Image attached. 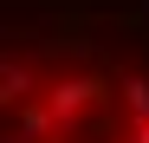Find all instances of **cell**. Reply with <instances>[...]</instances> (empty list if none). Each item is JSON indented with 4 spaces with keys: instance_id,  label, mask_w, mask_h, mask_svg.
Instances as JSON below:
<instances>
[{
    "instance_id": "6da1fadb",
    "label": "cell",
    "mask_w": 149,
    "mask_h": 143,
    "mask_svg": "<svg viewBox=\"0 0 149 143\" xmlns=\"http://www.w3.org/2000/svg\"><path fill=\"white\" fill-rule=\"evenodd\" d=\"M123 104L136 117H149V78H123Z\"/></svg>"
}]
</instances>
